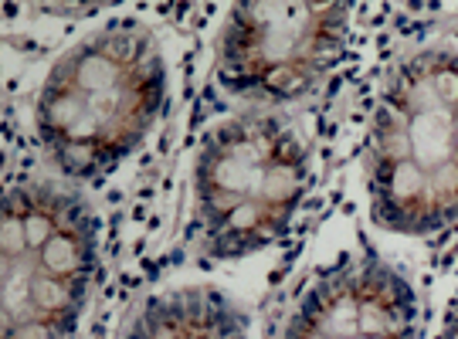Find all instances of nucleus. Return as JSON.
<instances>
[{
    "label": "nucleus",
    "instance_id": "2",
    "mask_svg": "<svg viewBox=\"0 0 458 339\" xmlns=\"http://www.w3.org/2000/svg\"><path fill=\"white\" fill-rule=\"evenodd\" d=\"M370 214L401 238L458 225V34L411 48L380 89L367 149Z\"/></svg>",
    "mask_w": 458,
    "mask_h": 339
},
{
    "label": "nucleus",
    "instance_id": "7",
    "mask_svg": "<svg viewBox=\"0 0 458 339\" xmlns=\"http://www.w3.org/2000/svg\"><path fill=\"white\" fill-rule=\"evenodd\" d=\"M119 339H248V316L211 285H181L149 295Z\"/></svg>",
    "mask_w": 458,
    "mask_h": 339
},
{
    "label": "nucleus",
    "instance_id": "8",
    "mask_svg": "<svg viewBox=\"0 0 458 339\" xmlns=\"http://www.w3.org/2000/svg\"><path fill=\"white\" fill-rule=\"evenodd\" d=\"M68 11H96V7H106V4H115V0H55Z\"/></svg>",
    "mask_w": 458,
    "mask_h": 339
},
{
    "label": "nucleus",
    "instance_id": "5",
    "mask_svg": "<svg viewBox=\"0 0 458 339\" xmlns=\"http://www.w3.org/2000/svg\"><path fill=\"white\" fill-rule=\"evenodd\" d=\"M353 0H234L217 38L214 75L248 109L310 98L336 68Z\"/></svg>",
    "mask_w": 458,
    "mask_h": 339
},
{
    "label": "nucleus",
    "instance_id": "1",
    "mask_svg": "<svg viewBox=\"0 0 458 339\" xmlns=\"http://www.w3.org/2000/svg\"><path fill=\"white\" fill-rule=\"evenodd\" d=\"M166 106V62L143 24L119 21L68 48L34 96V140L68 183L115 174Z\"/></svg>",
    "mask_w": 458,
    "mask_h": 339
},
{
    "label": "nucleus",
    "instance_id": "9",
    "mask_svg": "<svg viewBox=\"0 0 458 339\" xmlns=\"http://www.w3.org/2000/svg\"><path fill=\"white\" fill-rule=\"evenodd\" d=\"M435 339H458V306H455V312L445 319V326H442V333Z\"/></svg>",
    "mask_w": 458,
    "mask_h": 339
},
{
    "label": "nucleus",
    "instance_id": "6",
    "mask_svg": "<svg viewBox=\"0 0 458 339\" xmlns=\"http://www.w3.org/2000/svg\"><path fill=\"white\" fill-rule=\"evenodd\" d=\"M278 339H418L414 289L387 261L346 258L299 292Z\"/></svg>",
    "mask_w": 458,
    "mask_h": 339
},
{
    "label": "nucleus",
    "instance_id": "3",
    "mask_svg": "<svg viewBox=\"0 0 458 339\" xmlns=\"http://www.w3.org/2000/svg\"><path fill=\"white\" fill-rule=\"evenodd\" d=\"M312 187V143L278 109H245L217 123L194 157L191 234L214 261H238L276 244Z\"/></svg>",
    "mask_w": 458,
    "mask_h": 339
},
{
    "label": "nucleus",
    "instance_id": "4",
    "mask_svg": "<svg viewBox=\"0 0 458 339\" xmlns=\"http://www.w3.org/2000/svg\"><path fill=\"white\" fill-rule=\"evenodd\" d=\"M96 272V214L68 180L0 187V339H72Z\"/></svg>",
    "mask_w": 458,
    "mask_h": 339
}]
</instances>
